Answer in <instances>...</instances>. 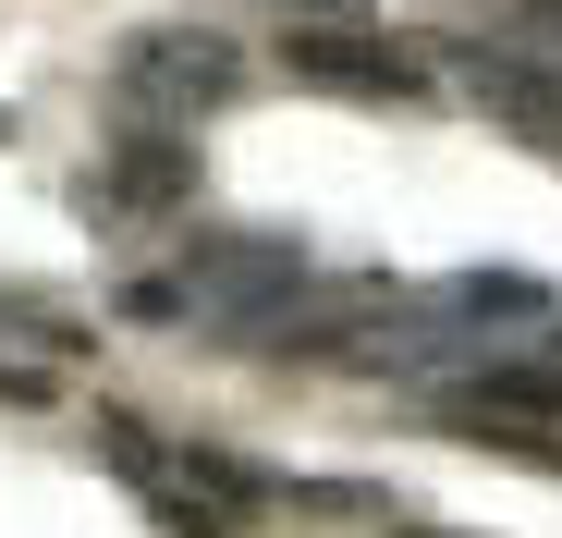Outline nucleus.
Segmentation results:
<instances>
[{"instance_id":"nucleus-5","label":"nucleus","mask_w":562,"mask_h":538,"mask_svg":"<svg viewBox=\"0 0 562 538\" xmlns=\"http://www.w3.org/2000/svg\"><path fill=\"white\" fill-rule=\"evenodd\" d=\"M392 306H404V282H392V269H355V282H318V269H306V282H294V306L257 330V355H269V368H355V343L380 330Z\"/></svg>"},{"instance_id":"nucleus-9","label":"nucleus","mask_w":562,"mask_h":538,"mask_svg":"<svg viewBox=\"0 0 562 538\" xmlns=\"http://www.w3.org/2000/svg\"><path fill=\"white\" fill-rule=\"evenodd\" d=\"M0 147H13V99H0Z\"/></svg>"},{"instance_id":"nucleus-4","label":"nucleus","mask_w":562,"mask_h":538,"mask_svg":"<svg viewBox=\"0 0 562 538\" xmlns=\"http://www.w3.org/2000/svg\"><path fill=\"white\" fill-rule=\"evenodd\" d=\"M281 74L318 86V99H367V111L428 99V61H416L404 37H380V25H342V13H306L294 37H281Z\"/></svg>"},{"instance_id":"nucleus-7","label":"nucleus","mask_w":562,"mask_h":538,"mask_svg":"<svg viewBox=\"0 0 562 538\" xmlns=\"http://www.w3.org/2000/svg\"><path fill=\"white\" fill-rule=\"evenodd\" d=\"M452 404H490V416H538V428H562V355H550V343H502V355H477V368H464Z\"/></svg>"},{"instance_id":"nucleus-2","label":"nucleus","mask_w":562,"mask_h":538,"mask_svg":"<svg viewBox=\"0 0 562 538\" xmlns=\"http://www.w3.org/2000/svg\"><path fill=\"white\" fill-rule=\"evenodd\" d=\"M245 86V49L221 37V25H135L123 49H111V99H123V123H196V111H221Z\"/></svg>"},{"instance_id":"nucleus-3","label":"nucleus","mask_w":562,"mask_h":538,"mask_svg":"<svg viewBox=\"0 0 562 538\" xmlns=\"http://www.w3.org/2000/svg\"><path fill=\"white\" fill-rule=\"evenodd\" d=\"M209 184V159H196V123H123L111 159H86V221H183Z\"/></svg>"},{"instance_id":"nucleus-6","label":"nucleus","mask_w":562,"mask_h":538,"mask_svg":"<svg viewBox=\"0 0 562 538\" xmlns=\"http://www.w3.org/2000/svg\"><path fill=\"white\" fill-rule=\"evenodd\" d=\"M99 466H111V478H123V490H135V502H147L159 526H171V538H233V526H221V514H209L196 490H183V466H171V440H159L147 416L99 404Z\"/></svg>"},{"instance_id":"nucleus-10","label":"nucleus","mask_w":562,"mask_h":538,"mask_svg":"<svg viewBox=\"0 0 562 538\" xmlns=\"http://www.w3.org/2000/svg\"><path fill=\"white\" fill-rule=\"evenodd\" d=\"M526 13H550V25H562V0H526Z\"/></svg>"},{"instance_id":"nucleus-1","label":"nucleus","mask_w":562,"mask_h":538,"mask_svg":"<svg viewBox=\"0 0 562 538\" xmlns=\"http://www.w3.org/2000/svg\"><path fill=\"white\" fill-rule=\"evenodd\" d=\"M294 282H306V245L269 233V221H221V233H196L171 257V306L196 330H221V343H257L281 306H294Z\"/></svg>"},{"instance_id":"nucleus-8","label":"nucleus","mask_w":562,"mask_h":538,"mask_svg":"<svg viewBox=\"0 0 562 538\" xmlns=\"http://www.w3.org/2000/svg\"><path fill=\"white\" fill-rule=\"evenodd\" d=\"M0 404H49V368H25L13 343H0Z\"/></svg>"}]
</instances>
